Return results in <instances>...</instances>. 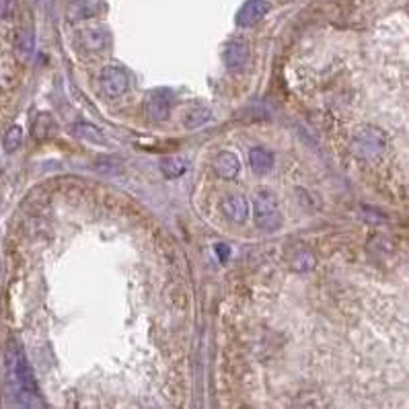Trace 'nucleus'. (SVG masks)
<instances>
[{
	"label": "nucleus",
	"instance_id": "1",
	"mask_svg": "<svg viewBox=\"0 0 409 409\" xmlns=\"http://www.w3.org/2000/svg\"><path fill=\"white\" fill-rule=\"evenodd\" d=\"M6 372H8V380L19 397V401L23 406H42L40 401V391H38V380H35V374H33V368L27 360L21 344L17 342H10L8 344V350H6Z\"/></svg>",
	"mask_w": 409,
	"mask_h": 409
},
{
	"label": "nucleus",
	"instance_id": "2",
	"mask_svg": "<svg viewBox=\"0 0 409 409\" xmlns=\"http://www.w3.org/2000/svg\"><path fill=\"white\" fill-rule=\"evenodd\" d=\"M253 220L257 228L266 230V232H273L282 227V214L278 210L275 198L268 191H262L255 195L253 200Z\"/></svg>",
	"mask_w": 409,
	"mask_h": 409
},
{
	"label": "nucleus",
	"instance_id": "3",
	"mask_svg": "<svg viewBox=\"0 0 409 409\" xmlns=\"http://www.w3.org/2000/svg\"><path fill=\"white\" fill-rule=\"evenodd\" d=\"M385 136L378 128L374 126H364L360 128L356 134H354V140H352V150L354 154H358L360 159H366V161H372V159H378L385 150Z\"/></svg>",
	"mask_w": 409,
	"mask_h": 409
},
{
	"label": "nucleus",
	"instance_id": "4",
	"mask_svg": "<svg viewBox=\"0 0 409 409\" xmlns=\"http://www.w3.org/2000/svg\"><path fill=\"white\" fill-rule=\"evenodd\" d=\"M171 105H173V93L169 89H152L146 95L144 109L146 115L154 122H165L171 115Z\"/></svg>",
	"mask_w": 409,
	"mask_h": 409
},
{
	"label": "nucleus",
	"instance_id": "5",
	"mask_svg": "<svg viewBox=\"0 0 409 409\" xmlns=\"http://www.w3.org/2000/svg\"><path fill=\"white\" fill-rule=\"evenodd\" d=\"M99 85H101L103 95L115 99V97H122L124 93L128 91L130 79H128V72L122 66H107V68H103V72L99 77Z\"/></svg>",
	"mask_w": 409,
	"mask_h": 409
},
{
	"label": "nucleus",
	"instance_id": "6",
	"mask_svg": "<svg viewBox=\"0 0 409 409\" xmlns=\"http://www.w3.org/2000/svg\"><path fill=\"white\" fill-rule=\"evenodd\" d=\"M268 10H270V0H247L236 13V23L241 27H253L268 15Z\"/></svg>",
	"mask_w": 409,
	"mask_h": 409
},
{
	"label": "nucleus",
	"instance_id": "7",
	"mask_svg": "<svg viewBox=\"0 0 409 409\" xmlns=\"http://www.w3.org/2000/svg\"><path fill=\"white\" fill-rule=\"evenodd\" d=\"M220 210L223 214L230 218L232 223H245L247 216H249V204L243 195L239 193H230V195H225L223 202H220Z\"/></svg>",
	"mask_w": 409,
	"mask_h": 409
},
{
	"label": "nucleus",
	"instance_id": "8",
	"mask_svg": "<svg viewBox=\"0 0 409 409\" xmlns=\"http://www.w3.org/2000/svg\"><path fill=\"white\" fill-rule=\"evenodd\" d=\"M214 171H216V175L218 177H223V179H234L236 175H239V171H241V161H239V157L234 154V152H220L216 159H214Z\"/></svg>",
	"mask_w": 409,
	"mask_h": 409
},
{
	"label": "nucleus",
	"instance_id": "9",
	"mask_svg": "<svg viewBox=\"0 0 409 409\" xmlns=\"http://www.w3.org/2000/svg\"><path fill=\"white\" fill-rule=\"evenodd\" d=\"M225 62L230 70L239 72L247 66L249 62V46L243 44V42H232L228 44L227 51H225Z\"/></svg>",
	"mask_w": 409,
	"mask_h": 409
},
{
	"label": "nucleus",
	"instance_id": "10",
	"mask_svg": "<svg viewBox=\"0 0 409 409\" xmlns=\"http://www.w3.org/2000/svg\"><path fill=\"white\" fill-rule=\"evenodd\" d=\"M249 165L257 175H266L268 171H272L273 154L266 148H251L249 150Z\"/></svg>",
	"mask_w": 409,
	"mask_h": 409
},
{
	"label": "nucleus",
	"instance_id": "11",
	"mask_svg": "<svg viewBox=\"0 0 409 409\" xmlns=\"http://www.w3.org/2000/svg\"><path fill=\"white\" fill-rule=\"evenodd\" d=\"M81 40H83L85 49H89V51H101L103 47L109 44V35H107V31L101 29V27L85 29V31L81 33Z\"/></svg>",
	"mask_w": 409,
	"mask_h": 409
},
{
	"label": "nucleus",
	"instance_id": "12",
	"mask_svg": "<svg viewBox=\"0 0 409 409\" xmlns=\"http://www.w3.org/2000/svg\"><path fill=\"white\" fill-rule=\"evenodd\" d=\"M210 118H212V111H210L208 107H204V105H195V107H191V109L185 113L183 124H185V128L193 130V128L204 126Z\"/></svg>",
	"mask_w": 409,
	"mask_h": 409
},
{
	"label": "nucleus",
	"instance_id": "13",
	"mask_svg": "<svg viewBox=\"0 0 409 409\" xmlns=\"http://www.w3.org/2000/svg\"><path fill=\"white\" fill-rule=\"evenodd\" d=\"M161 171L167 179H177L185 173V161L179 157H165L161 161Z\"/></svg>",
	"mask_w": 409,
	"mask_h": 409
},
{
	"label": "nucleus",
	"instance_id": "14",
	"mask_svg": "<svg viewBox=\"0 0 409 409\" xmlns=\"http://www.w3.org/2000/svg\"><path fill=\"white\" fill-rule=\"evenodd\" d=\"M21 142H23V130L19 126L8 128V132L4 134V150L6 152H15V150H19Z\"/></svg>",
	"mask_w": 409,
	"mask_h": 409
},
{
	"label": "nucleus",
	"instance_id": "15",
	"mask_svg": "<svg viewBox=\"0 0 409 409\" xmlns=\"http://www.w3.org/2000/svg\"><path fill=\"white\" fill-rule=\"evenodd\" d=\"M72 132H74L77 136L89 138V140L97 142V144H101V142H103V138H101V134H99V130H97V128H93V126H89V124H74V126H72Z\"/></svg>",
	"mask_w": 409,
	"mask_h": 409
},
{
	"label": "nucleus",
	"instance_id": "16",
	"mask_svg": "<svg viewBox=\"0 0 409 409\" xmlns=\"http://www.w3.org/2000/svg\"><path fill=\"white\" fill-rule=\"evenodd\" d=\"M17 49L23 54V56H29L31 51H33V38H31V33H27V31H23L21 35H19V42H17Z\"/></svg>",
	"mask_w": 409,
	"mask_h": 409
},
{
	"label": "nucleus",
	"instance_id": "17",
	"mask_svg": "<svg viewBox=\"0 0 409 409\" xmlns=\"http://www.w3.org/2000/svg\"><path fill=\"white\" fill-rule=\"evenodd\" d=\"M214 249H216V253L220 255V262H227L228 253H230V251H228L227 245H225V243H218V245H216Z\"/></svg>",
	"mask_w": 409,
	"mask_h": 409
}]
</instances>
